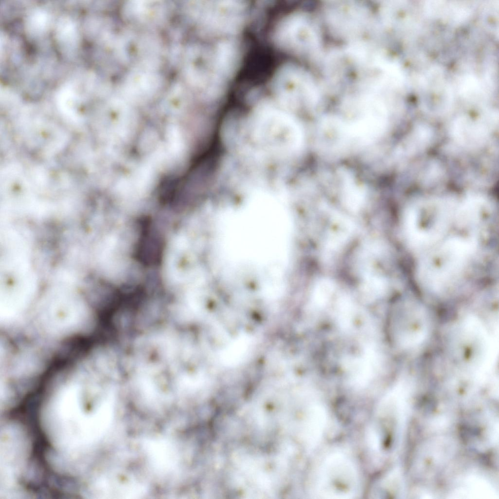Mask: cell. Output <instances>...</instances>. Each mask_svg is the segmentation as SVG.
I'll return each instance as SVG.
<instances>
[{"label": "cell", "instance_id": "cell-1", "mask_svg": "<svg viewBox=\"0 0 499 499\" xmlns=\"http://www.w3.org/2000/svg\"><path fill=\"white\" fill-rule=\"evenodd\" d=\"M314 483V495L316 498L351 499L357 494L358 475L348 457L343 453L334 452L322 461Z\"/></svg>", "mask_w": 499, "mask_h": 499}, {"label": "cell", "instance_id": "cell-2", "mask_svg": "<svg viewBox=\"0 0 499 499\" xmlns=\"http://www.w3.org/2000/svg\"><path fill=\"white\" fill-rule=\"evenodd\" d=\"M380 363L376 349L372 345H368L359 356L345 359L343 365L350 384L360 388L368 385L374 378Z\"/></svg>", "mask_w": 499, "mask_h": 499}, {"label": "cell", "instance_id": "cell-3", "mask_svg": "<svg viewBox=\"0 0 499 499\" xmlns=\"http://www.w3.org/2000/svg\"><path fill=\"white\" fill-rule=\"evenodd\" d=\"M146 448L152 463L158 470L168 471L176 464V452L169 442L162 440L150 441L146 442Z\"/></svg>", "mask_w": 499, "mask_h": 499}, {"label": "cell", "instance_id": "cell-4", "mask_svg": "<svg viewBox=\"0 0 499 499\" xmlns=\"http://www.w3.org/2000/svg\"><path fill=\"white\" fill-rule=\"evenodd\" d=\"M335 315L338 325L343 329H348L352 325L355 315L351 303L346 300H341L336 307Z\"/></svg>", "mask_w": 499, "mask_h": 499}, {"label": "cell", "instance_id": "cell-5", "mask_svg": "<svg viewBox=\"0 0 499 499\" xmlns=\"http://www.w3.org/2000/svg\"><path fill=\"white\" fill-rule=\"evenodd\" d=\"M249 345V341L246 338L242 337L235 341L228 349H227L225 352L226 353V355L224 356L225 357H226L225 360L227 361H226L233 363L234 360H235L234 362L240 360L241 357L244 356V354L247 352Z\"/></svg>", "mask_w": 499, "mask_h": 499}]
</instances>
